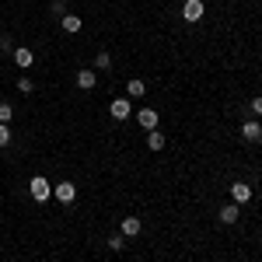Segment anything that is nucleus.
<instances>
[{
    "label": "nucleus",
    "instance_id": "1",
    "mask_svg": "<svg viewBox=\"0 0 262 262\" xmlns=\"http://www.w3.org/2000/svg\"><path fill=\"white\" fill-rule=\"evenodd\" d=\"M28 192H32V200L35 203H46V200H53V185L42 179V175H35V179L28 182Z\"/></svg>",
    "mask_w": 262,
    "mask_h": 262
},
{
    "label": "nucleus",
    "instance_id": "2",
    "mask_svg": "<svg viewBox=\"0 0 262 262\" xmlns=\"http://www.w3.org/2000/svg\"><path fill=\"white\" fill-rule=\"evenodd\" d=\"M53 196L60 203H74L77 200V185H74V182H56V185H53Z\"/></svg>",
    "mask_w": 262,
    "mask_h": 262
},
{
    "label": "nucleus",
    "instance_id": "3",
    "mask_svg": "<svg viewBox=\"0 0 262 262\" xmlns=\"http://www.w3.org/2000/svg\"><path fill=\"white\" fill-rule=\"evenodd\" d=\"M203 14H206L203 0H185V7H182V18H185V21H200Z\"/></svg>",
    "mask_w": 262,
    "mask_h": 262
},
{
    "label": "nucleus",
    "instance_id": "4",
    "mask_svg": "<svg viewBox=\"0 0 262 262\" xmlns=\"http://www.w3.org/2000/svg\"><path fill=\"white\" fill-rule=\"evenodd\" d=\"M108 108H112V119H129L133 116V101L129 98H116Z\"/></svg>",
    "mask_w": 262,
    "mask_h": 262
},
{
    "label": "nucleus",
    "instance_id": "5",
    "mask_svg": "<svg viewBox=\"0 0 262 262\" xmlns=\"http://www.w3.org/2000/svg\"><path fill=\"white\" fill-rule=\"evenodd\" d=\"M242 137H245L248 143H259V140H262V126H259L255 119H245V122H242Z\"/></svg>",
    "mask_w": 262,
    "mask_h": 262
},
{
    "label": "nucleus",
    "instance_id": "6",
    "mask_svg": "<svg viewBox=\"0 0 262 262\" xmlns=\"http://www.w3.org/2000/svg\"><path fill=\"white\" fill-rule=\"evenodd\" d=\"M231 200L238 203V206L248 203V200H252V185H248V182H234V185H231Z\"/></svg>",
    "mask_w": 262,
    "mask_h": 262
},
{
    "label": "nucleus",
    "instance_id": "7",
    "mask_svg": "<svg viewBox=\"0 0 262 262\" xmlns=\"http://www.w3.org/2000/svg\"><path fill=\"white\" fill-rule=\"evenodd\" d=\"M137 122H140L147 133L158 129V108H140V112H137Z\"/></svg>",
    "mask_w": 262,
    "mask_h": 262
},
{
    "label": "nucleus",
    "instance_id": "8",
    "mask_svg": "<svg viewBox=\"0 0 262 262\" xmlns=\"http://www.w3.org/2000/svg\"><path fill=\"white\" fill-rule=\"evenodd\" d=\"M95 84H98V74H95V70H81V74H77V88H81V91H91Z\"/></svg>",
    "mask_w": 262,
    "mask_h": 262
},
{
    "label": "nucleus",
    "instance_id": "9",
    "mask_svg": "<svg viewBox=\"0 0 262 262\" xmlns=\"http://www.w3.org/2000/svg\"><path fill=\"white\" fill-rule=\"evenodd\" d=\"M60 25H63V32H70V35H77V32H81V18H77V14H70V11L60 18Z\"/></svg>",
    "mask_w": 262,
    "mask_h": 262
},
{
    "label": "nucleus",
    "instance_id": "10",
    "mask_svg": "<svg viewBox=\"0 0 262 262\" xmlns=\"http://www.w3.org/2000/svg\"><path fill=\"white\" fill-rule=\"evenodd\" d=\"M14 63H18L21 70H28V67L35 63V53H32V49H14Z\"/></svg>",
    "mask_w": 262,
    "mask_h": 262
},
{
    "label": "nucleus",
    "instance_id": "11",
    "mask_svg": "<svg viewBox=\"0 0 262 262\" xmlns=\"http://www.w3.org/2000/svg\"><path fill=\"white\" fill-rule=\"evenodd\" d=\"M122 234L126 238H137L140 234V217H122Z\"/></svg>",
    "mask_w": 262,
    "mask_h": 262
},
{
    "label": "nucleus",
    "instance_id": "12",
    "mask_svg": "<svg viewBox=\"0 0 262 262\" xmlns=\"http://www.w3.org/2000/svg\"><path fill=\"white\" fill-rule=\"evenodd\" d=\"M143 91H147V84L140 77H133V81L126 84V98H143Z\"/></svg>",
    "mask_w": 262,
    "mask_h": 262
},
{
    "label": "nucleus",
    "instance_id": "13",
    "mask_svg": "<svg viewBox=\"0 0 262 262\" xmlns=\"http://www.w3.org/2000/svg\"><path fill=\"white\" fill-rule=\"evenodd\" d=\"M238 217H242L238 203H231V206H224V210H221V221H224V224H238Z\"/></svg>",
    "mask_w": 262,
    "mask_h": 262
},
{
    "label": "nucleus",
    "instance_id": "14",
    "mask_svg": "<svg viewBox=\"0 0 262 262\" xmlns=\"http://www.w3.org/2000/svg\"><path fill=\"white\" fill-rule=\"evenodd\" d=\"M147 147H150V150H164V133L150 129V133H147Z\"/></svg>",
    "mask_w": 262,
    "mask_h": 262
},
{
    "label": "nucleus",
    "instance_id": "15",
    "mask_svg": "<svg viewBox=\"0 0 262 262\" xmlns=\"http://www.w3.org/2000/svg\"><path fill=\"white\" fill-rule=\"evenodd\" d=\"M95 67H98V70H108V67H112V53H105V49H101L98 56H95Z\"/></svg>",
    "mask_w": 262,
    "mask_h": 262
},
{
    "label": "nucleus",
    "instance_id": "16",
    "mask_svg": "<svg viewBox=\"0 0 262 262\" xmlns=\"http://www.w3.org/2000/svg\"><path fill=\"white\" fill-rule=\"evenodd\" d=\"M108 248H112V252H122V248H126V234H112V238H108Z\"/></svg>",
    "mask_w": 262,
    "mask_h": 262
},
{
    "label": "nucleus",
    "instance_id": "17",
    "mask_svg": "<svg viewBox=\"0 0 262 262\" xmlns=\"http://www.w3.org/2000/svg\"><path fill=\"white\" fill-rule=\"evenodd\" d=\"M11 116H14V105L11 101H0V122H11Z\"/></svg>",
    "mask_w": 262,
    "mask_h": 262
},
{
    "label": "nucleus",
    "instance_id": "18",
    "mask_svg": "<svg viewBox=\"0 0 262 262\" xmlns=\"http://www.w3.org/2000/svg\"><path fill=\"white\" fill-rule=\"evenodd\" d=\"M18 91H21V95H32V91H35V81H32V77H21V81H18Z\"/></svg>",
    "mask_w": 262,
    "mask_h": 262
},
{
    "label": "nucleus",
    "instance_id": "19",
    "mask_svg": "<svg viewBox=\"0 0 262 262\" xmlns=\"http://www.w3.org/2000/svg\"><path fill=\"white\" fill-rule=\"evenodd\" d=\"M11 137H14V133H11V126H7V122H0V147H7Z\"/></svg>",
    "mask_w": 262,
    "mask_h": 262
},
{
    "label": "nucleus",
    "instance_id": "20",
    "mask_svg": "<svg viewBox=\"0 0 262 262\" xmlns=\"http://www.w3.org/2000/svg\"><path fill=\"white\" fill-rule=\"evenodd\" d=\"M49 11H53L56 18H63V14H67V0H53V4H49Z\"/></svg>",
    "mask_w": 262,
    "mask_h": 262
},
{
    "label": "nucleus",
    "instance_id": "21",
    "mask_svg": "<svg viewBox=\"0 0 262 262\" xmlns=\"http://www.w3.org/2000/svg\"><path fill=\"white\" fill-rule=\"evenodd\" d=\"M0 53H14V39L11 35H0Z\"/></svg>",
    "mask_w": 262,
    "mask_h": 262
},
{
    "label": "nucleus",
    "instance_id": "22",
    "mask_svg": "<svg viewBox=\"0 0 262 262\" xmlns=\"http://www.w3.org/2000/svg\"><path fill=\"white\" fill-rule=\"evenodd\" d=\"M248 108H252V116H262V95H255V98H252V105H248Z\"/></svg>",
    "mask_w": 262,
    "mask_h": 262
}]
</instances>
